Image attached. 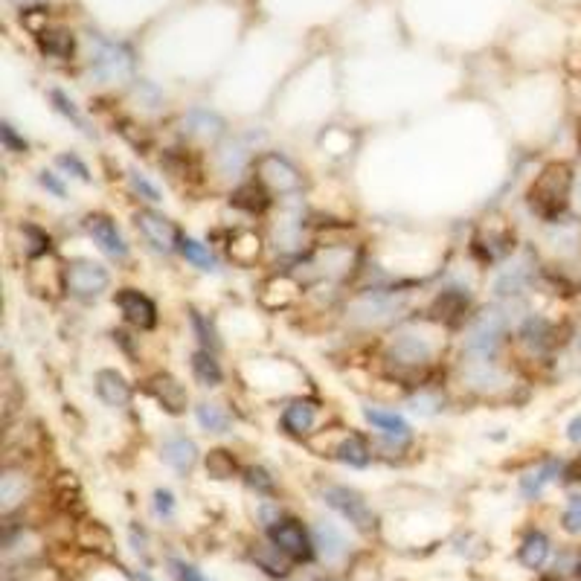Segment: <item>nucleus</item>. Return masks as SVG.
I'll list each match as a JSON object with an SVG mask.
<instances>
[{
	"label": "nucleus",
	"instance_id": "f257e3e1",
	"mask_svg": "<svg viewBox=\"0 0 581 581\" xmlns=\"http://www.w3.org/2000/svg\"><path fill=\"white\" fill-rule=\"evenodd\" d=\"M573 192V169L570 163H549L541 169L529 186V206L544 221H558L570 206Z\"/></svg>",
	"mask_w": 581,
	"mask_h": 581
},
{
	"label": "nucleus",
	"instance_id": "f03ea898",
	"mask_svg": "<svg viewBox=\"0 0 581 581\" xmlns=\"http://www.w3.org/2000/svg\"><path fill=\"white\" fill-rule=\"evenodd\" d=\"M90 44H93V50H90V71H93L96 79L117 81V79H126L131 73L134 59H131V50L126 44L100 38V35H93Z\"/></svg>",
	"mask_w": 581,
	"mask_h": 581
},
{
	"label": "nucleus",
	"instance_id": "7ed1b4c3",
	"mask_svg": "<svg viewBox=\"0 0 581 581\" xmlns=\"http://www.w3.org/2000/svg\"><path fill=\"white\" fill-rule=\"evenodd\" d=\"M110 276L102 265H96L90 259H76L64 268V285L79 300H93L108 288Z\"/></svg>",
	"mask_w": 581,
	"mask_h": 581
},
{
	"label": "nucleus",
	"instance_id": "20e7f679",
	"mask_svg": "<svg viewBox=\"0 0 581 581\" xmlns=\"http://www.w3.org/2000/svg\"><path fill=\"white\" fill-rule=\"evenodd\" d=\"M256 181L265 184V189L271 192H280V195H288V192H297L300 189V172H297V166L285 160L282 155H262L256 160Z\"/></svg>",
	"mask_w": 581,
	"mask_h": 581
},
{
	"label": "nucleus",
	"instance_id": "39448f33",
	"mask_svg": "<svg viewBox=\"0 0 581 581\" xmlns=\"http://www.w3.org/2000/svg\"><path fill=\"white\" fill-rule=\"evenodd\" d=\"M326 503L340 511V515L352 523L355 529H361V532H369L372 527H376V515H372V509L367 506V500L357 491L352 489H346V486H329L326 489Z\"/></svg>",
	"mask_w": 581,
	"mask_h": 581
},
{
	"label": "nucleus",
	"instance_id": "423d86ee",
	"mask_svg": "<svg viewBox=\"0 0 581 581\" xmlns=\"http://www.w3.org/2000/svg\"><path fill=\"white\" fill-rule=\"evenodd\" d=\"M503 331H506V317L500 311L482 314L471 329V338H468V352L482 357V361H489L503 340Z\"/></svg>",
	"mask_w": 581,
	"mask_h": 581
},
{
	"label": "nucleus",
	"instance_id": "0eeeda50",
	"mask_svg": "<svg viewBox=\"0 0 581 581\" xmlns=\"http://www.w3.org/2000/svg\"><path fill=\"white\" fill-rule=\"evenodd\" d=\"M137 227H140L146 242L160 253H172L175 247H181V233H177V227L172 224V221L160 213L140 210L137 213Z\"/></svg>",
	"mask_w": 581,
	"mask_h": 581
},
{
	"label": "nucleus",
	"instance_id": "6e6552de",
	"mask_svg": "<svg viewBox=\"0 0 581 581\" xmlns=\"http://www.w3.org/2000/svg\"><path fill=\"white\" fill-rule=\"evenodd\" d=\"M271 541L276 549L285 552V556L294 561H309L314 552L309 532L302 529L297 520H276L271 527Z\"/></svg>",
	"mask_w": 581,
	"mask_h": 581
},
{
	"label": "nucleus",
	"instance_id": "1a4fd4ad",
	"mask_svg": "<svg viewBox=\"0 0 581 581\" xmlns=\"http://www.w3.org/2000/svg\"><path fill=\"white\" fill-rule=\"evenodd\" d=\"M117 306H119L122 314H126V320L134 323L137 329H155L157 309H155V302H151L146 294H140V290L122 288L119 294H117Z\"/></svg>",
	"mask_w": 581,
	"mask_h": 581
},
{
	"label": "nucleus",
	"instance_id": "9d476101",
	"mask_svg": "<svg viewBox=\"0 0 581 581\" xmlns=\"http://www.w3.org/2000/svg\"><path fill=\"white\" fill-rule=\"evenodd\" d=\"M88 233H90V239L100 244V251H105L108 256H114V259H126L129 256L126 239L119 236L117 224L108 215H90L88 218Z\"/></svg>",
	"mask_w": 581,
	"mask_h": 581
},
{
	"label": "nucleus",
	"instance_id": "9b49d317",
	"mask_svg": "<svg viewBox=\"0 0 581 581\" xmlns=\"http://www.w3.org/2000/svg\"><path fill=\"white\" fill-rule=\"evenodd\" d=\"M96 393H100V398L105 401L108 407H126L131 401V390H129L126 378H122L119 372H114V369L96 372Z\"/></svg>",
	"mask_w": 581,
	"mask_h": 581
},
{
	"label": "nucleus",
	"instance_id": "f8f14e48",
	"mask_svg": "<svg viewBox=\"0 0 581 581\" xmlns=\"http://www.w3.org/2000/svg\"><path fill=\"white\" fill-rule=\"evenodd\" d=\"M163 460L169 462L175 471H189L198 462V445L186 436H172L163 445Z\"/></svg>",
	"mask_w": 581,
	"mask_h": 581
},
{
	"label": "nucleus",
	"instance_id": "ddd939ff",
	"mask_svg": "<svg viewBox=\"0 0 581 581\" xmlns=\"http://www.w3.org/2000/svg\"><path fill=\"white\" fill-rule=\"evenodd\" d=\"M151 393H155V398L169 413H184V407H186V390H184V384L177 381V378H172V376L151 378Z\"/></svg>",
	"mask_w": 581,
	"mask_h": 581
},
{
	"label": "nucleus",
	"instance_id": "4468645a",
	"mask_svg": "<svg viewBox=\"0 0 581 581\" xmlns=\"http://www.w3.org/2000/svg\"><path fill=\"white\" fill-rule=\"evenodd\" d=\"M561 474V462H556V460H547V462H541V465H535L532 471H527L520 477V491H523V497H538L541 494L549 482H556V477Z\"/></svg>",
	"mask_w": 581,
	"mask_h": 581
},
{
	"label": "nucleus",
	"instance_id": "2eb2a0df",
	"mask_svg": "<svg viewBox=\"0 0 581 581\" xmlns=\"http://www.w3.org/2000/svg\"><path fill=\"white\" fill-rule=\"evenodd\" d=\"M364 416H367V422H369L372 427H378V431H381L384 436H390V439H395V442H407V439L413 436L410 424H407L405 419H401V416H395V413H384V410L367 407Z\"/></svg>",
	"mask_w": 581,
	"mask_h": 581
},
{
	"label": "nucleus",
	"instance_id": "dca6fc26",
	"mask_svg": "<svg viewBox=\"0 0 581 581\" xmlns=\"http://www.w3.org/2000/svg\"><path fill=\"white\" fill-rule=\"evenodd\" d=\"M314 416H317V407L311 405V401H294V405H288V407H285V413H282V424H285V431H288V433L302 436V433H309V431H311Z\"/></svg>",
	"mask_w": 581,
	"mask_h": 581
},
{
	"label": "nucleus",
	"instance_id": "f3484780",
	"mask_svg": "<svg viewBox=\"0 0 581 581\" xmlns=\"http://www.w3.org/2000/svg\"><path fill=\"white\" fill-rule=\"evenodd\" d=\"M38 44H41V52L50 55V59H71L76 50L73 35L64 30H41Z\"/></svg>",
	"mask_w": 581,
	"mask_h": 581
},
{
	"label": "nucleus",
	"instance_id": "a211bd4d",
	"mask_svg": "<svg viewBox=\"0 0 581 581\" xmlns=\"http://www.w3.org/2000/svg\"><path fill=\"white\" fill-rule=\"evenodd\" d=\"M518 558H520L523 567H529V570H541V567L547 564V558H549V541H547V535H541V532L527 535V541L520 544Z\"/></svg>",
	"mask_w": 581,
	"mask_h": 581
},
{
	"label": "nucleus",
	"instance_id": "6ab92c4d",
	"mask_svg": "<svg viewBox=\"0 0 581 581\" xmlns=\"http://www.w3.org/2000/svg\"><path fill=\"white\" fill-rule=\"evenodd\" d=\"M233 204L242 206V210L247 213H262L268 206V189L262 181H251V184H244L239 186L236 192H233Z\"/></svg>",
	"mask_w": 581,
	"mask_h": 581
},
{
	"label": "nucleus",
	"instance_id": "aec40b11",
	"mask_svg": "<svg viewBox=\"0 0 581 581\" xmlns=\"http://www.w3.org/2000/svg\"><path fill=\"white\" fill-rule=\"evenodd\" d=\"M314 547L320 549L329 561L340 558V556H343V549H346L343 535H340L335 527H331V523H317V529H314Z\"/></svg>",
	"mask_w": 581,
	"mask_h": 581
},
{
	"label": "nucleus",
	"instance_id": "412c9836",
	"mask_svg": "<svg viewBox=\"0 0 581 581\" xmlns=\"http://www.w3.org/2000/svg\"><path fill=\"white\" fill-rule=\"evenodd\" d=\"M198 422H201V427L204 431H213V433H224V431H230V413L221 407V405H215V401H204V405H198Z\"/></svg>",
	"mask_w": 581,
	"mask_h": 581
},
{
	"label": "nucleus",
	"instance_id": "4be33fe9",
	"mask_svg": "<svg viewBox=\"0 0 581 581\" xmlns=\"http://www.w3.org/2000/svg\"><path fill=\"white\" fill-rule=\"evenodd\" d=\"M393 355L401 364H424L427 357H431V346L419 338H413V335H405L393 346Z\"/></svg>",
	"mask_w": 581,
	"mask_h": 581
},
{
	"label": "nucleus",
	"instance_id": "5701e85b",
	"mask_svg": "<svg viewBox=\"0 0 581 581\" xmlns=\"http://www.w3.org/2000/svg\"><path fill=\"white\" fill-rule=\"evenodd\" d=\"M520 338H523V343L529 346V349L541 352L552 343V326L547 320H541V317H529V320L523 323V329H520Z\"/></svg>",
	"mask_w": 581,
	"mask_h": 581
},
{
	"label": "nucleus",
	"instance_id": "b1692460",
	"mask_svg": "<svg viewBox=\"0 0 581 581\" xmlns=\"http://www.w3.org/2000/svg\"><path fill=\"white\" fill-rule=\"evenodd\" d=\"M192 372L204 386H218L221 384V367L218 361L210 355V349H201L192 355Z\"/></svg>",
	"mask_w": 581,
	"mask_h": 581
},
{
	"label": "nucleus",
	"instance_id": "393cba45",
	"mask_svg": "<svg viewBox=\"0 0 581 581\" xmlns=\"http://www.w3.org/2000/svg\"><path fill=\"white\" fill-rule=\"evenodd\" d=\"M184 126L192 131V134H198V137H218L221 129H224V122H221L215 114H210V110H192V114L184 119Z\"/></svg>",
	"mask_w": 581,
	"mask_h": 581
},
{
	"label": "nucleus",
	"instance_id": "a878e982",
	"mask_svg": "<svg viewBox=\"0 0 581 581\" xmlns=\"http://www.w3.org/2000/svg\"><path fill=\"white\" fill-rule=\"evenodd\" d=\"M338 460L346 462V465H355V468H364L369 462V448H367V442L361 436H349V439H343L340 442V448H338Z\"/></svg>",
	"mask_w": 581,
	"mask_h": 581
},
{
	"label": "nucleus",
	"instance_id": "bb28decb",
	"mask_svg": "<svg viewBox=\"0 0 581 581\" xmlns=\"http://www.w3.org/2000/svg\"><path fill=\"white\" fill-rule=\"evenodd\" d=\"M181 253L186 256V262H192L201 271H215V256L210 253V247L195 242V239H181Z\"/></svg>",
	"mask_w": 581,
	"mask_h": 581
},
{
	"label": "nucleus",
	"instance_id": "cd10ccee",
	"mask_svg": "<svg viewBox=\"0 0 581 581\" xmlns=\"http://www.w3.org/2000/svg\"><path fill=\"white\" fill-rule=\"evenodd\" d=\"M561 527L570 535H581V494H573L564 506L561 515Z\"/></svg>",
	"mask_w": 581,
	"mask_h": 581
},
{
	"label": "nucleus",
	"instance_id": "c85d7f7f",
	"mask_svg": "<svg viewBox=\"0 0 581 581\" xmlns=\"http://www.w3.org/2000/svg\"><path fill=\"white\" fill-rule=\"evenodd\" d=\"M468 306V297H462L460 290H445L439 300H436V311L439 317L445 314V317H453V314H462Z\"/></svg>",
	"mask_w": 581,
	"mask_h": 581
},
{
	"label": "nucleus",
	"instance_id": "c756f323",
	"mask_svg": "<svg viewBox=\"0 0 581 581\" xmlns=\"http://www.w3.org/2000/svg\"><path fill=\"white\" fill-rule=\"evenodd\" d=\"M206 468H210L213 477L227 480V477H233V468H236V462H233V456L227 451H213L210 460H206Z\"/></svg>",
	"mask_w": 581,
	"mask_h": 581
},
{
	"label": "nucleus",
	"instance_id": "7c9ffc66",
	"mask_svg": "<svg viewBox=\"0 0 581 581\" xmlns=\"http://www.w3.org/2000/svg\"><path fill=\"white\" fill-rule=\"evenodd\" d=\"M131 186H134V192H137V195H140V198H146V201H151V204H157V201H160L157 186L151 184L143 172H131Z\"/></svg>",
	"mask_w": 581,
	"mask_h": 581
},
{
	"label": "nucleus",
	"instance_id": "2f4dec72",
	"mask_svg": "<svg viewBox=\"0 0 581 581\" xmlns=\"http://www.w3.org/2000/svg\"><path fill=\"white\" fill-rule=\"evenodd\" d=\"M52 102H55V108L62 110L64 117H71L79 129H85V119H81V114L76 110V105H73V100H67V96L62 93V90H52Z\"/></svg>",
	"mask_w": 581,
	"mask_h": 581
},
{
	"label": "nucleus",
	"instance_id": "473e14b6",
	"mask_svg": "<svg viewBox=\"0 0 581 581\" xmlns=\"http://www.w3.org/2000/svg\"><path fill=\"white\" fill-rule=\"evenodd\" d=\"M192 326H195V331L201 335V343L206 346V349H215L218 346V340H215V335H213V329L206 326V320L198 314V311H192Z\"/></svg>",
	"mask_w": 581,
	"mask_h": 581
},
{
	"label": "nucleus",
	"instance_id": "72a5a7b5",
	"mask_svg": "<svg viewBox=\"0 0 581 581\" xmlns=\"http://www.w3.org/2000/svg\"><path fill=\"white\" fill-rule=\"evenodd\" d=\"M155 509H157L160 518H172L175 515V497H172V491L157 489L155 491Z\"/></svg>",
	"mask_w": 581,
	"mask_h": 581
},
{
	"label": "nucleus",
	"instance_id": "f704fd0d",
	"mask_svg": "<svg viewBox=\"0 0 581 581\" xmlns=\"http://www.w3.org/2000/svg\"><path fill=\"white\" fill-rule=\"evenodd\" d=\"M172 573L177 581H210V578H204L201 570H195L192 564H184V561H172Z\"/></svg>",
	"mask_w": 581,
	"mask_h": 581
},
{
	"label": "nucleus",
	"instance_id": "c9c22d12",
	"mask_svg": "<svg viewBox=\"0 0 581 581\" xmlns=\"http://www.w3.org/2000/svg\"><path fill=\"white\" fill-rule=\"evenodd\" d=\"M0 134H4V143H6L9 151H24V148H26V140H21V137L15 134V129H12L9 122H6L4 129H0Z\"/></svg>",
	"mask_w": 581,
	"mask_h": 581
},
{
	"label": "nucleus",
	"instance_id": "e433bc0d",
	"mask_svg": "<svg viewBox=\"0 0 581 581\" xmlns=\"http://www.w3.org/2000/svg\"><path fill=\"white\" fill-rule=\"evenodd\" d=\"M59 163L64 166L67 172L73 169V172H76V177H81V181H88V177H90V175H88V169H85V166H81L76 157H67V155H64V157H59Z\"/></svg>",
	"mask_w": 581,
	"mask_h": 581
},
{
	"label": "nucleus",
	"instance_id": "4c0bfd02",
	"mask_svg": "<svg viewBox=\"0 0 581 581\" xmlns=\"http://www.w3.org/2000/svg\"><path fill=\"white\" fill-rule=\"evenodd\" d=\"M41 184H44V186H47V189L52 192V195H59V198H64V186H62L59 181H55V177H52L50 172H41Z\"/></svg>",
	"mask_w": 581,
	"mask_h": 581
},
{
	"label": "nucleus",
	"instance_id": "58836bf2",
	"mask_svg": "<svg viewBox=\"0 0 581 581\" xmlns=\"http://www.w3.org/2000/svg\"><path fill=\"white\" fill-rule=\"evenodd\" d=\"M251 482H253V486H259V489H265V491L273 489V482L268 480V474L262 471V468H253V471H251Z\"/></svg>",
	"mask_w": 581,
	"mask_h": 581
},
{
	"label": "nucleus",
	"instance_id": "ea45409f",
	"mask_svg": "<svg viewBox=\"0 0 581 581\" xmlns=\"http://www.w3.org/2000/svg\"><path fill=\"white\" fill-rule=\"evenodd\" d=\"M567 439H570L573 445H581V416H576L570 424H567Z\"/></svg>",
	"mask_w": 581,
	"mask_h": 581
},
{
	"label": "nucleus",
	"instance_id": "a19ab883",
	"mask_svg": "<svg viewBox=\"0 0 581 581\" xmlns=\"http://www.w3.org/2000/svg\"><path fill=\"white\" fill-rule=\"evenodd\" d=\"M578 578H581V561H578Z\"/></svg>",
	"mask_w": 581,
	"mask_h": 581
},
{
	"label": "nucleus",
	"instance_id": "79ce46f5",
	"mask_svg": "<svg viewBox=\"0 0 581 581\" xmlns=\"http://www.w3.org/2000/svg\"><path fill=\"white\" fill-rule=\"evenodd\" d=\"M578 146H581V131H578Z\"/></svg>",
	"mask_w": 581,
	"mask_h": 581
}]
</instances>
